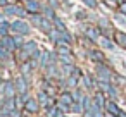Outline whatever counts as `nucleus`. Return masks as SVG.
I'll list each match as a JSON object with an SVG mask.
<instances>
[]
</instances>
